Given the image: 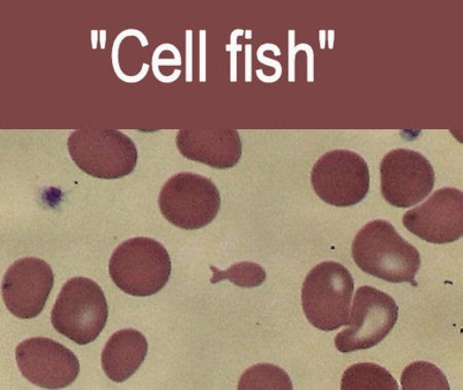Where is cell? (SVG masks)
I'll list each match as a JSON object with an SVG mask.
<instances>
[{"mask_svg": "<svg viewBox=\"0 0 463 390\" xmlns=\"http://www.w3.org/2000/svg\"><path fill=\"white\" fill-rule=\"evenodd\" d=\"M353 257L364 273L377 279L418 286L415 277L421 265L420 254L390 222L364 225L353 243Z\"/></svg>", "mask_w": 463, "mask_h": 390, "instance_id": "6da1fadb", "label": "cell"}, {"mask_svg": "<svg viewBox=\"0 0 463 390\" xmlns=\"http://www.w3.org/2000/svg\"><path fill=\"white\" fill-rule=\"evenodd\" d=\"M109 269L119 290L132 296L147 297L166 286L171 259L165 246L155 239L134 237L117 247Z\"/></svg>", "mask_w": 463, "mask_h": 390, "instance_id": "7a4b0ae2", "label": "cell"}, {"mask_svg": "<svg viewBox=\"0 0 463 390\" xmlns=\"http://www.w3.org/2000/svg\"><path fill=\"white\" fill-rule=\"evenodd\" d=\"M354 281L337 262H323L311 270L303 283V311L312 326L335 331L349 322Z\"/></svg>", "mask_w": 463, "mask_h": 390, "instance_id": "3957f363", "label": "cell"}, {"mask_svg": "<svg viewBox=\"0 0 463 390\" xmlns=\"http://www.w3.org/2000/svg\"><path fill=\"white\" fill-rule=\"evenodd\" d=\"M56 331L79 345L92 343L109 319L106 295L99 283L87 277L67 282L52 311Z\"/></svg>", "mask_w": 463, "mask_h": 390, "instance_id": "277c9868", "label": "cell"}, {"mask_svg": "<svg viewBox=\"0 0 463 390\" xmlns=\"http://www.w3.org/2000/svg\"><path fill=\"white\" fill-rule=\"evenodd\" d=\"M67 147L74 163L86 174L119 179L136 170L138 152L133 140L114 129H81L71 133Z\"/></svg>", "mask_w": 463, "mask_h": 390, "instance_id": "5b68a950", "label": "cell"}, {"mask_svg": "<svg viewBox=\"0 0 463 390\" xmlns=\"http://www.w3.org/2000/svg\"><path fill=\"white\" fill-rule=\"evenodd\" d=\"M221 204L220 191L212 180L193 172L171 177L159 197L164 218L185 230L207 227L218 216Z\"/></svg>", "mask_w": 463, "mask_h": 390, "instance_id": "8992f818", "label": "cell"}, {"mask_svg": "<svg viewBox=\"0 0 463 390\" xmlns=\"http://www.w3.org/2000/svg\"><path fill=\"white\" fill-rule=\"evenodd\" d=\"M313 190L334 207L360 204L370 190L368 163L360 154L337 149L320 157L311 172Z\"/></svg>", "mask_w": 463, "mask_h": 390, "instance_id": "52a82bcc", "label": "cell"}, {"mask_svg": "<svg viewBox=\"0 0 463 390\" xmlns=\"http://www.w3.org/2000/svg\"><path fill=\"white\" fill-rule=\"evenodd\" d=\"M399 306L386 292L364 286L355 292L348 328L335 336V348L343 354L376 347L392 331Z\"/></svg>", "mask_w": 463, "mask_h": 390, "instance_id": "ba28073f", "label": "cell"}, {"mask_svg": "<svg viewBox=\"0 0 463 390\" xmlns=\"http://www.w3.org/2000/svg\"><path fill=\"white\" fill-rule=\"evenodd\" d=\"M381 191L388 204L407 209L427 199L435 186V171L421 153L394 149L380 164Z\"/></svg>", "mask_w": 463, "mask_h": 390, "instance_id": "9c48e42d", "label": "cell"}, {"mask_svg": "<svg viewBox=\"0 0 463 390\" xmlns=\"http://www.w3.org/2000/svg\"><path fill=\"white\" fill-rule=\"evenodd\" d=\"M16 359L20 372L28 381L47 389L70 386L80 370L79 359L71 350L44 337L21 342Z\"/></svg>", "mask_w": 463, "mask_h": 390, "instance_id": "30bf717a", "label": "cell"}, {"mask_svg": "<svg viewBox=\"0 0 463 390\" xmlns=\"http://www.w3.org/2000/svg\"><path fill=\"white\" fill-rule=\"evenodd\" d=\"M54 286V274L46 261L22 258L7 269L3 281L6 309L21 320L40 316Z\"/></svg>", "mask_w": 463, "mask_h": 390, "instance_id": "8fae6325", "label": "cell"}, {"mask_svg": "<svg viewBox=\"0 0 463 390\" xmlns=\"http://www.w3.org/2000/svg\"><path fill=\"white\" fill-rule=\"evenodd\" d=\"M402 224L423 241L444 245L463 237V193L455 189L436 191L402 217Z\"/></svg>", "mask_w": 463, "mask_h": 390, "instance_id": "7c38bea8", "label": "cell"}, {"mask_svg": "<svg viewBox=\"0 0 463 390\" xmlns=\"http://www.w3.org/2000/svg\"><path fill=\"white\" fill-rule=\"evenodd\" d=\"M176 146L185 159L219 170L235 167L242 156L241 135L232 129L181 130Z\"/></svg>", "mask_w": 463, "mask_h": 390, "instance_id": "4fadbf2b", "label": "cell"}, {"mask_svg": "<svg viewBox=\"0 0 463 390\" xmlns=\"http://www.w3.org/2000/svg\"><path fill=\"white\" fill-rule=\"evenodd\" d=\"M148 344L144 334L137 330L118 331L104 347L101 364L107 376L118 384L133 376L147 355Z\"/></svg>", "mask_w": 463, "mask_h": 390, "instance_id": "5bb4252c", "label": "cell"}, {"mask_svg": "<svg viewBox=\"0 0 463 390\" xmlns=\"http://www.w3.org/2000/svg\"><path fill=\"white\" fill-rule=\"evenodd\" d=\"M343 390H399L397 380L377 364L361 363L348 367L341 381Z\"/></svg>", "mask_w": 463, "mask_h": 390, "instance_id": "9a60e30c", "label": "cell"}, {"mask_svg": "<svg viewBox=\"0 0 463 390\" xmlns=\"http://www.w3.org/2000/svg\"><path fill=\"white\" fill-rule=\"evenodd\" d=\"M404 390H449L445 374L434 364L415 362L410 364L401 377Z\"/></svg>", "mask_w": 463, "mask_h": 390, "instance_id": "2e32d148", "label": "cell"}, {"mask_svg": "<svg viewBox=\"0 0 463 390\" xmlns=\"http://www.w3.org/2000/svg\"><path fill=\"white\" fill-rule=\"evenodd\" d=\"M239 389H283L294 388L288 375L279 367L270 364L253 366L242 375Z\"/></svg>", "mask_w": 463, "mask_h": 390, "instance_id": "e0dca14e", "label": "cell"}, {"mask_svg": "<svg viewBox=\"0 0 463 390\" xmlns=\"http://www.w3.org/2000/svg\"><path fill=\"white\" fill-rule=\"evenodd\" d=\"M211 268L213 273L211 281L213 283L227 280L238 287L256 288L266 280L265 270L252 262H241L230 267L227 272H221L214 266Z\"/></svg>", "mask_w": 463, "mask_h": 390, "instance_id": "ac0fdd59", "label": "cell"}]
</instances>
